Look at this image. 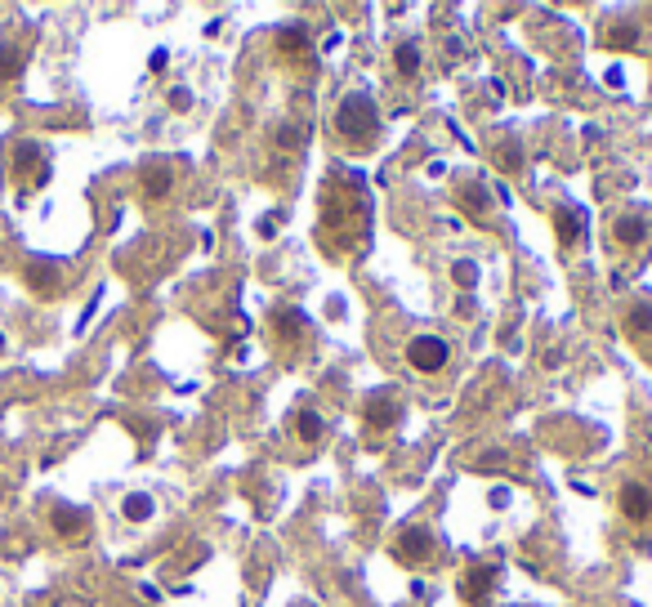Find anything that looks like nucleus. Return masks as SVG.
<instances>
[{
	"mask_svg": "<svg viewBox=\"0 0 652 607\" xmlns=\"http://www.w3.org/2000/svg\"><path fill=\"white\" fill-rule=\"evenodd\" d=\"M371 237V197L367 183L349 170H335L322 188V224L318 246L331 259H353Z\"/></svg>",
	"mask_w": 652,
	"mask_h": 607,
	"instance_id": "nucleus-1",
	"label": "nucleus"
},
{
	"mask_svg": "<svg viewBox=\"0 0 652 607\" xmlns=\"http://www.w3.org/2000/svg\"><path fill=\"white\" fill-rule=\"evenodd\" d=\"M331 125H335V134H340V143H344L349 152L376 148V143H380V130H385L376 99H371V94H362V90L344 94L340 108H335V117H331Z\"/></svg>",
	"mask_w": 652,
	"mask_h": 607,
	"instance_id": "nucleus-2",
	"label": "nucleus"
},
{
	"mask_svg": "<svg viewBox=\"0 0 652 607\" xmlns=\"http://www.w3.org/2000/svg\"><path fill=\"white\" fill-rule=\"evenodd\" d=\"M389 554L398 558L402 567H429L438 558V541H434V532L429 527H420V523H407L398 536L389 541Z\"/></svg>",
	"mask_w": 652,
	"mask_h": 607,
	"instance_id": "nucleus-3",
	"label": "nucleus"
},
{
	"mask_svg": "<svg viewBox=\"0 0 652 607\" xmlns=\"http://www.w3.org/2000/svg\"><path fill=\"white\" fill-rule=\"evenodd\" d=\"M496 581H501V563H496V558H487V563L465 567V572H460V581H456L460 603H465V607H492Z\"/></svg>",
	"mask_w": 652,
	"mask_h": 607,
	"instance_id": "nucleus-4",
	"label": "nucleus"
},
{
	"mask_svg": "<svg viewBox=\"0 0 652 607\" xmlns=\"http://www.w3.org/2000/svg\"><path fill=\"white\" fill-rule=\"evenodd\" d=\"M456 206H460V215L469 219V224H492L496 219V197H492V188L487 183H478V179H465L456 188Z\"/></svg>",
	"mask_w": 652,
	"mask_h": 607,
	"instance_id": "nucleus-5",
	"label": "nucleus"
},
{
	"mask_svg": "<svg viewBox=\"0 0 652 607\" xmlns=\"http://www.w3.org/2000/svg\"><path fill=\"white\" fill-rule=\"evenodd\" d=\"M608 237H612V250H639L652 237V219L644 215V210H626V215H617L608 224Z\"/></svg>",
	"mask_w": 652,
	"mask_h": 607,
	"instance_id": "nucleus-6",
	"label": "nucleus"
},
{
	"mask_svg": "<svg viewBox=\"0 0 652 607\" xmlns=\"http://www.w3.org/2000/svg\"><path fill=\"white\" fill-rule=\"evenodd\" d=\"M407 362L416 366V371L434 375V371H443V366L452 362V344H447L443 335H416V340L407 344Z\"/></svg>",
	"mask_w": 652,
	"mask_h": 607,
	"instance_id": "nucleus-7",
	"label": "nucleus"
},
{
	"mask_svg": "<svg viewBox=\"0 0 652 607\" xmlns=\"http://www.w3.org/2000/svg\"><path fill=\"white\" fill-rule=\"evenodd\" d=\"M617 509L626 523H652V487L639 483V478H626V483L617 487Z\"/></svg>",
	"mask_w": 652,
	"mask_h": 607,
	"instance_id": "nucleus-8",
	"label": "nucleus"
},
{
	"mask_svg": "<svg viewBox=\"0 0 652 607\" xmlns=\"http://www.w3.org/2000/svg\"><path fill=\"white\" fill-rule=\"evenodd\" d=\"M398 416H402L398 393H371V398L362 402V420H367V429H371V433L393 429V425H398Z\"/></svg>",
	"mask_w": 652,
	"mask_h": 607,
	"instance_id": "nucleus-9",
	"label": "nucleus"
},
{
	"mask_svg": "<svg viewBox=\"0 0 652 607\" xmlns=\"http://www.w3.org/2000/svg\"><path fill=\"white\" fill-rule=\"evenodd\" d=\"M50 527H54V536H63L67 545H81L85 536H90V514L76 509V505H54L50 509Z\"/></svg>",
	"mask_w": 652,
	"mask_h": 607,
	"instance_id": "nucleus-10",
	"label": "nucleus"
},
{
	"mask_svg": "<svg viewBox=\"0 0 652 607\" xmlns=\"http://www.w3.org/2000/svg\"><path fill=\"white\" fill-rule=\"evenodd\" d=\"M639 36H644L639 18H635V14H621V18H612V23L603 27V50L630 54V50H639Z\"/></svg>",
	"mask_w": 652,
	"mask_h": 607,
	"instance_id": "nucleus-11",
	"label": "nucleus"
},
{
	"mask_svg": "<svg viewBox=\"0 0 652 607\" xmlns=\"http://www.w3.org/2000/svg\"><path fill=\"white\" fill-rule=\"evenodd\" d=\"M309 27L304 23H286V27H277V36H273V50H277V59H286V63H295V59H309Z\"/></svg>",
	"mask_w": 652,
	"mask_h": 607,
	"instance_id": "nucleus-12",
	"label": "nucleus"
},
{
	"mask_svg": "<svg viewBox=\"0 0 652 607\" xmlns=\"http://www.w3.org/2000/svg\"><path fill=\"white\" fill-rule=\"evenodd\" d=\"M273 335L282 344H300V340H309V317L300 313V308H291V304H282V308H273Z\"/></svg>",
	"mask_w": 652,
	"mask_h": 607,
	"instance_id": "nucleus-13",
	"label": "nucleus"
},
{
	"mask_svg": "<svg viewBox=\"0 0 652 607\" xmlns=\"http://www.w3.org/2000/svg\"><path fill=\"white\" fill-rule=\"evenodd\" d=\"M554 233H559L563 250H572L581 237H586V215H581V210H572V206H554Z\"/></svg>",
	"mask_w": 652,
	"mask_h": 607,
	"instance_id": "nucleus-14",
	"label": "nucleus"
},
{
	"mask_svg": "<svg viewBox=\"0 0 652 607\" xmlns=\"http://www.w3.org/2000/svg\"><path fill=\"white\" fill-rule=\"evenodd\" d=\"M32 166H36V183H41L50 170H45V148L41 143H32V139H23V143H14V175L27 183V175H32Z\"/></svg>",
	"mask_w": 652,
	"mask_h": 607,
	"instance_id": "nucleus-15",
	"label": "nucleus"
},
{
	"mask_svg": "<svg viewBox=\"0 0 652 607\" xmlns=\"http://www.w3.org/2000/svg\"><path fill=\"white\" fill-rule=\"evenodd\" d=\"M170 188H175V170H170L166 161H148V166H143V197L161 201Z\"/></svg>",
	"mask_w": 652,
	"mask_h": 607,
	"instance_id": "nucleus-16",
	"label": "nucleus"
},
{
	"mask_svg": "<svg viewBox=\"0 0 652 607\" xmlns=\"http://www.w3.org/2000/svg\"><path fill=\"white\" fill-rule=\"evenodd\" d=\"M286 425H291V438H300L304 447H313V442H322V416H318V411H313V407H295Z\"/></svg>",
	"mask_w": 652,
	"mask_h": 607,
	"instance_id": "nucleus-17",
	"label": "nucleus"
},
{
	"mask_svg": "<svg viewBox=\"0 0 652 607\" xmlns=\"http://www.w3.org/2000/svg\"><path fill=\"white\" fill-rule=\"evenodd\" d=\"M393 72L402 81H416L420 76V41H398L393 45Z\"/></svg>",
	"mask_w": 652,
	"mask_h": 607,
	"instance_id": "nucleus-18",
	"label": "nucleus"
},
{
	"mask_svg": "<svg viewBox=\"0 0 652 607\" xmlns=\"http://www.w3.org/2000/svg\"><path fill=\"white\" fill-rule=\"evenodd\" d=\"M621 331H626L635 344H648L652 340V304H635V308H630L626 322H621Z\"/></svg>",
	"mask_w": 652,
	"mask_h": 607,
	"instance_id": "nucleus-19",
	"label": "nucleus"
},
{
	"mask_svg": "<svg viewBox=\"0 0 652 607\" xmlns=\"http://www.w3.org/2000/svg\"><path fill=\"white\" fill-rule=\"evenodd\" d=\"M121 514H126V523H148V518L157 514V500H152L148 491H130V496L121 500Z\"/></svg>",
	"mask_w": 652,
	"mask_h": 607,
	"instance_id": "nucleus-20",
	"label": "nucleus"
},
{
	"mask_svg": "<svg viewBox=\"0 0 652 607\" xmlns=\"http://www.w3.org/2000/svg\"><path fill=\"white\" fill-rule=\"evenodd\" d=\"M492 161L505 170V175H519L523 161H527L523 157V143L519 139H501V143H496V152H492Z\"/></svg>",
	"mask_w": 652,
	"mask_h": 607,
	"instance_id": "nucleus-21",
	"label": "nucleus"
},
{
	"mask_svg": "<svg viewBox=\"0 0 652 607\" xmlns=\"http://www.w3.org/2000/svg\"><path fill=\"white\" fill-rule=\"evenodd\" d=\"M273 143L282 152H304V143H309V130H304V121L300 125L286 121V125H277V130H273Z\"/></svg>",
	"mask_w": 652,
	"mask_h": 607,
	"instance_id": "nucleus-22",
	"label": "nucleus"
},
{
	"mask_svg": "<svg viewBox=\"0 0 652 607\" xmlns=\"http://www.w3.org/2000/svg\"><path fill=\"white\" fill-rule=\"evenodd\" d=\"M23 72V50L18 45H0V81H14Z\"/></svg>",
	"mask_w": 652,
	"mask_h": 607,
	"instance_id": "nucleus-23",
	"label": "nucleus"
},
{
	"mask_svg": "<svg viewBox=\"0 0 652 607\" xmlns=\"http://www.w3.org/2000/svg\"><path fill=\"white\" fill-rule=\"evenodd\" d=\"M50 273H54V268L32 264V268H27V286H36V291H41V295H50L54 286H59V277H50Z\"/></svg>",
	"mask_w": 652,
	"mask_h": 607,
	"instance_id": "nucleus-24",
	"label": "nucleus"
},
{
	"mask_svg": "<svg viewBox=\"0 0 652 607\" xmlns=\"http://www.w3.org/2000/svg\"><path fill=\"white\" fill-rule=\"evenodd\" d=\"M452 282L460 286V291H474V286H478V264H469V259H456V264H452Z\"/></svg>",
	"mask_w": 652,
	"mask_h": 607,
	"instance_id": "nucleus-25",
	"label": "nucleus"
},
{
	"mask_svg": "<svg viewBox=\"0 0 652 607\" xmlns=\"http://www.w3.org/2000/svg\"><path fill=\"white\" fill-rule=\"evenodd\" d=\"M170 108L188 112V108H193V94H188V90H170Z\"/></svg>",
	"mask_w": 652,
	"mask_h": 607,
	"instance_id": "nucleus-26",
	"label": "nucleus"
},
{
	"mask_svg": "<svg viewBox=\"0 0 652 607\" xmlns=\"http://www.w3.org/2000/svg\"><path fill=\"white\" fill-rule=\"evenodd\" d=\"M541 366H563V349H545L541 353Z\"/></svg>",
	"mask_w": 652,
	"mask_h": 607,
	"instance_id": "nucleus-27",
	"label": "nucleus"
},
{
	"mask_svg": "<svg viewBox=\"0 0 652 607\" xmlns=\"http://www.w3.org/2000/svg\"><path fill=\"white\" fill-rule=\"evenodd\" d=\"M166 59H170V54H166V50H157V54H152V63H148V67H152V72H166Z\"/></svg>",
	"mask_w": 652,
	"mask_h": 607,
	"instance_id": "nucleus-28",
	"label": "nucleus"
},
{
	"mask_svg": "<svg viewBox=\"0 0 652 607\" xmlns=\"http://www.w3.org/2000/svg\"><path fill=\"white\" fill-rule=\"evenodd\" d=\"M277 233V219L268 215V219H260V237H273Z\"/></svg>",
	"mask_w": 652,
	"mask_h": 607,
	"instance_id": "nucleus-29",
	"label": "nucleus"
},
{
	"mask_svg": "<svg viewBox=\"0 0 652 607\" xmlns=\"http://www.w3.org/2000/svg\"><path fill=\"white\" fill-rule=\"evenodd\" d=\"M5 353H9V340H5V331H0V358H5Z\"/></svg>",
	"mask_w": 652,
	"mask_h": 607,
	"instance_id": "nucleus-30",
	"label": "nucleus"
},
{
	"mask_svg": "<svg viewBox=\"0 0 652 607\" xmlns=\"http://www.w3.org/2000/svg\"><path fill=\"white\" fill-rule=\"evenodd\" d=\"M648 460H652V451H648Z\"/></svg>",
	"mask_w": 652,
	"mask_h": 607,
	"instance_id": "nucleus-31",
	"label": "nucleus"
}]
</instances>
